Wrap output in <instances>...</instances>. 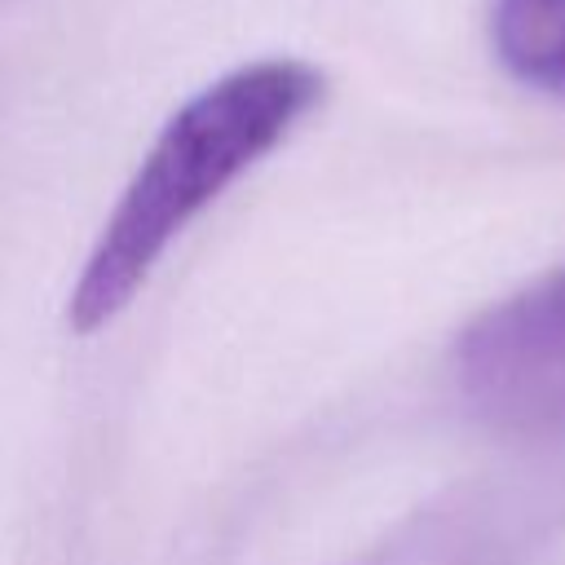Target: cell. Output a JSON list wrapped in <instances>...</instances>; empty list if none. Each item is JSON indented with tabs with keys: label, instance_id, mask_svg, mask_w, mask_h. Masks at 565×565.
<instances>
[{
	"label": "cell",
	"instance_id": "7a4b0ae2",
	"mask_svg": "<svg viewBox=\"0 0 565 565\" xmlns=\"http://www.w3.org/2000/svg\"><path fill=\"white\" fill-rule=\"evenodd\" d=\"M455 375L490 428L565 441V265L477 313L455 344Z\"/></svg>",
	"mask_w": 565,
	"mask_h": 565
},
{
	"label": "cell",
	"instance_id": "6da1fadb",
	"mask_svg": "<svg viewBox=\"0 0 565 565\" xmlns=\"http://www.w3.org/2000/svg\"><path fill=\"white\" fill-rule=\"evenodd\" d=\"M322 97V75L296 57H265L199 88L154 137L115 212L106 216L66 322L88 335L106 327L150 278L168 243L260 154H269Z\"/></svg>",
	"mask_w": 565,
	"mask_h": 565
},
{
	"label": "cell",
	"instance_id": "3957f363",
	"mask_svg": "<svg viewBox=\"0 0 565 565\" xmlns=\"http://www.w3.org/2000/svg\"><path fill=\"white\" fill-rule=\"evenodd\" d=\"M490 44L512 79L565 93V0H494Z\"/></svg>",
	"mask_w": 565,
	"mask_h": 565
}]
</instances>
